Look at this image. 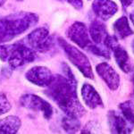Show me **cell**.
I'll return each mask as SVG.
<instances>
[{
	"label": "cell",
	"instance_id": "obj_10",
	"mask_svg": "<svg viewBox=\"0 0 134 134\" xmlns=\"http://www.w3.org/2000/svg\"><path fill=\"white\" fill-rule=\"evenodd\" d=\"M96 72L111 90H116L120 86L118 72L107 63H100L96 66Z\"/></svg>",
	"mask_w": 134,
	"mask_h": 134
},
{
	"label": "cell",
	"instance_id": "obj_14",
	"mask_svg": "<svg viewBox=\"0 0 134 134\" xmlns=\"http://www.w3.org/2000/svg\"><path fill=\"white\" fill-rule=\"evenodd\" d=\"M88 32H90V38L95 44L105 46V41H107V38L109 36V34L107 32V27L102 21L98 20H93L90 23Z\"/></svg>",
	"mask_w": 134,
	"mask_h": 134
},
{
	"label": "cell",
	"instance_id": "obj_21",
	"mask_svg": "<svg viewBox=\"0 0 134 134\" xmlns=\"http://www.w3.org/2000/svg\"><path fill=\"white\" fill-rule=\"evenodd\" d=\"M97 126H98V125L94 122H88V124L84 126V128L81 130V133H93V131H92L93 129L98 132V131H97Z\"/></svg>",
	"mask_w": 134,
	"mask_h": 134
},
{
	"label": "cell",
	"instance_id": "obj_3",
	"mask_svg": "<svg viewBox=\"0 0 134 134\" xmlns=\"http://www.w3.org/2000/svg\"><path fill=\"white\" fill-rule=\"evenodd\" d=\"M37 53L24 41L0 46V59L11 68L17 69L33 62Z\"/></svg>",
	"mask_w": 134,
	"mask_h": 134
},
{
	"label": "cell",
	"instance_id": "obj_23",
	"mask_svg": "<svg viewBox=\"0 0 134 134\" xmlns=\"http://www.w3.org/2000/svg\"><path fill=\"white\" fill-rule=\"evenodd\" d=\"M121 3H122L124 8H128L131 4L133 3V0H120Z\"/></svg>",
	"mask_w": 134,
	"mask_h": 134
},
{
	"label": "cell",
	"instance_id": "obj_19",
	"mask_svg": "<svg viewBox=\"0 0 134 134\" xmlns=\"http://www.w3.org/2000/svg\"><path fill=\"white\" fill-rule=\"evenodd\" d=\"M110 49L107 47L102 46V45H98L92 43L88 48V51L92 53L93 55H98V57H103L105 59H109L110 58Z\"/></svg>",
	"mask_w": 134,
	"mask_h": 134
},
{
	"label": "cell",
	"instance_id": "obj_27",
	"mask_svg": "<svg viewBox=\"0 0 134 134\" xmlns=\"http://www.w3.org/2000/svg\"><path fill=\"white\" fill-rule=\"evenodd\" d=\"M131 47H132V51H133V53H134V40H133L132 43H131Z\"/></svg>",
	"mask_w": 134,
	"mask_h": 134
},
{
	"label": "cell",
	"instance_id": "obj_13",
	"mask_svg": "<svg viewBox=\"0 0 134 134\" xmlns=\"http://www.w3.org/2000/svg\"><path fill=\"white\" fill-rule=\"evenodd\" d=\"M81 98L84 103L90 109H96L98 107H103L104 103L100 95L91 84L84 83L81 88Z\"/></svg>",
	"mask_w": 134,
	"mask_h": 134
},
{
	"label": "cell",
	"instance_id": "obj_17",
	"mask_svg": "<svg viewBox=\"0 0 134 134\" xmlns=\"http://www.w3.org/2000/svg\"><path fill=\"white\" fill-rule=\"evenodd\" d=\"M121 113L132 127H134V104L131 100L124 101L119 105Z\"/></svg>",
	"mask_w": 134,
	"mask_h": 134
},
{
	"label": "cell",
	"instance_id": "obj_18",
	"mask_svg": "<svg viewBox=\"0 0 134 134\" xmlns=\"http://www.w3.org/2000/svg\"><path fill=\"white\" fill-rule=\"evenodd\" d=\"M62 127L66 132L74 133L77 132L81 128V124L78 117L66 115L62 120Z\"/></svg>",
	"mask_w": 134,
	"mask_h": 134
},
{
	"label": "cell",
	"instance_id": "obj_6",
	"mask_svg": "<svg viewBox=\"0 0 134 134\" xmlns=\"http://www.w3.org/2000/svg\"><path fill=\"white\" fill-rule=\"evenodd\" d=\"M118 38L115 36H108L105 41V46L113 52L114 59L117 63L119 68L125 73H129L132 71V65H131V58L129 57L128 52L122 45L119 44Z\"/></svg>",
	"mask_w": 134,
	"mask_h": 134
},
{
	"label": "cell",
	"instance_id": "obj_5",
	"mask_svg": "<svg viewBox=\"0 0 134 134\" xmlns=\"http://www.w3.org/2000/svg\"><path fill=\"white\" fill-rule=\"evenodd\" d=\"M23 41L36 53H47L55 48L54 38L46 27H40L33 30Z\"/></svg>",
	"mask_w": 134,
	"mask_h": 134
},
{
	"label": "cell",
	"instance_id": "obj_25",
	"mask_svg": "<svg viewBox=\"0 0 134 134\" xmlns=\"http://www.w3.org/2000/svg\"><path fill=\"white\" fill-rule=\"evenodd\" d=\"M131 81H132V84H133V94H134V72L132 73V77H131Z\"/></svg>",
	"mask_w": 134,
	"mask_h": 134
},
{
	"label": "cell",
	"instance_id": "obj_8",
	"mask_svg": "<svg viewBox=\"0 0 134 134\" xmlns=\"http://www.w3.org/2000/svg\"><path fill=\"white\" fill-rule=\"evenodd\" d=\"M67 37L71 41L74 42L78 47L82 49H87L92 44L88 28L83 23L74 21L67 30Z\"/></svg>",
	"mask_w": 134,
	"mask_h": 134
},
{
	"label": "cell",
	"instance_id": "obj_12",
	"mask_svg": "<svg viewBox=\"0 0 134 134\" xmlns=\"http://www.w3.org/2000/svg\"><path fill=\"white\" fill-rule=\"evenodd\" d=\"M107 121H108V125L112 133H131L133 129V127L127 122L122 113L119 114L114 110H111L108 112Z\"/></svg>",
	"mask_w": 134,
	"mask_h": 134
},
{
	"label": "cell",
	"instance_id": "obj_9",
	"mask_svg": "<svg viewBox=\"0 0 134 134\" xmlns=\"http://www.w3.org/2000/svg\"><path fill=\"white\" fill-rule=\"evenodd\" d=\"M25 78L28 81L38 87H47L53 81L54 75L47 67L34 66L27 71Z\"/></svg>",
	"mask_w": 134,
	"mask_h": 134
},
{
	"label": "cell",
	"instance_id": "obj_28",
	"mask_svg": "<svg viewBox=\"0 0 134 134\" xmlns=\"http://www.w3.org/2000/svg\"><path fill=\"white\" fill-rule=\"evenodd\" d=\"M16 1H23V0H16Z\"/></svg>",
	"mask_w": 134,
	"mask_h": 134
},
{
	"label": "cell",
	"instance_id": "obj_2",
	"mask_svg": "<svg viewBox=\"0 0 134 134\" xmlns=\"http://www.w3.org/2000/svg\"><path fill=\"white\" fill-rule=\"evenodd\" d=\"M38 21L34 13L19 12L0 19V43L9 42L24 33Z\"/></svg>",
	"mask_w": 134,
	"mask_h": 134
},
{
	"label": "cell",
	"instance_id": "obj_20",
	"mask_svg": "<svg viewBox=\"0 0 134 134\" xmlns=\"http://www.w3.org/2000/svg\"><path fill=\"white\" fill-rule=\"evenodd\" d=\"M11 108H12V105L5 97V95L0 94V115L8 113Z\"/></svg>",
	"mask_w": 134,
	"mask_h": 134
},
{
	"label": "cell",
	"instance_id": "obj_26",
	"mask_svg": "<svg viewBox=\"0 0 134 134\" xmlns=\"http://www.w3.org/2000/svg\"><path fill=\"white\" fill-rule=\"evenodd\" d=\"M5 0H0V7L5 4Z\"/></svg>",
	"mask_w": 134,
	"mask_h": 134
},
{
	"label": "cell",
	"instance_id": "obj_4",
	"mask_svg": "<svg viewBox=\"0 0 134 134\" xmlns=\"http://www.w3.org/2000/svg\"><path fill=\"white\" fill-rule=\"evenodd\" d=\"M58 44L65 53L67 58L70 60V62L82 73L84 76L90 80L94 79V73H93L91 64H90V62L87 55H84L77 47L69 44L62 38H58Z\"/></svg>",
	"mask_w": 134,
	"mask_h": 134
},
{
	"label": "cell",
	"instance_id": "obj_16",
	"mask_svg": "<svg viewBox=\"0 0 134 134\" xmlns=\"http://www.w3.org/2000/svg\"><path fill=\"white\" fill-rule=\"evenodd\" d=\"M21 120L17 116L9 115L0 120V133H16L21 127Z\"/></svg>",
	"mask_w": 134,
	"mask_h": 134
},
{
	"label": "cell",
	"instance_id": "obj_15",
	"mask_svg": "<svg viewBox=\"0 0 134 134\" xmlns=\"http://www.w3.org/2000/svg\"><path fill=\"white\" fill-rule=\"evenodd\" d=\"M113 30L114 36L118 40H124L134 34L126 16H121L114 21L113 24Z\"/></svg>",
	"mask_w": 134,
	"mask_h": 134
},
{
	"label": "cell",
	"instance_id": "obj_1",
	"mask_svg": "<svg viewBox=\"0 0 134 134\" xmlns=\"http://www.w3.org/2000/svg\"><path fill=\"white\" fill-rule=\"evenodd\" d=\"M45 94L51 98L66 115L81 117L86 113L77 96V81L64 75H54L53 81L47 87Z\"/></svg>",
	"mask_w": 134,
	"mask_h": 134
},
{
	"label": "cell",
	"instance_id": "obj_11",
	"mask_svg": "<svg viewBox=\"0 0 134 134\" xmlns=\"http://www.w3.org/2000/svg\"><path fill=\"white\" fill-rule=\"evenodd\" d=\"M92 10L98 19L105 21L118 12V5L112 0H94L92 2Z\"/></svg>",
	"mask_w": 134,
	"mask_h": 134
},
{
	"label": "cell",
	"instance_id": "obj_24",
	"mask_svg": "<svg viewBox=\"0 0 134 134\" xmlns=\"http://www.w3.org/2000/svg\"><path fill=\"white\" fill-rule=\"evenodd\" d=\"M130 18H131V23H132V24L134 26V10L131 13V14H130Z\"/></svg>",
	"mask_w": 134,
	"mask_h": 134
},
{
	"label": "cell",
	"instance_id": "obj_22",
	"mask_svg": "<svg viewBox=\"0 0 134 134\" xmlns=\"http://www.w3.org/2000/svg\"><path fill=\"white\" fill-rule=\"evenodd\" d=\"M60 1H65L71 5L73 6L75 9L80 10L83 7V1L82 0H60Z\"/></svg>",
	"mask_w": 134,
	"mask_h": 134
},
{
	"label": "cell",
	"instance_id": "obj_7",
	"mask_svg": "<svg viewBox=\"0 0 134 134\" xmlns=\"http://www.w3.org/2000/svg\"><path fill=\"white\" fill-rule=\"evenodd\" d=\"M20 104L25 108L42 114L45 119L49 120L53 115V107L45 99L34 94H24L20 98Z\"/></svg>",
	"mask_w": 134,
	"mask_h": 134
}]
</instances>
